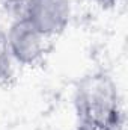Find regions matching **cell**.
<instances>
[{"instance_id":"cell-1","label":"cell","mask_w":128,"mask_h":130,"mask_svg":"<svg viewBox=\"0 0 128 130\" xmlns=\"http://www.w3.org/2000/svg\"><path fill=\"white\" fill-rule=\"evenodd\" d=\"M75 112L89 130H124L125 115L118 85L105 73L84 77L75 89Z\"/></svg>"},{"instance_id":"cell-2","label":"cell","mask_w":128,"mask_h":130,"mask_svg":"<svg viewBox=\"0 0 128 130\" xmlns=\"http://www.w3.org/2000/svg\"><path fill=\"white\" fill-rule=\"evenodd\" d=\"M48 38L44 36L30 21L17 14L6 30L8 50L12 61L23 67H35L45 56Z\"/></svg>"},{"instance_id":"cell-3","label":"cell","mask_w":128,"mask_h":130,"mask_svg":"<svg viewBox=\"0 0 128 130\" xmlns=\"http://www.w3.org/2000/svg\"><path fill=\"white\" fill-rule=\"evenodd\" d=\"M48 39L66 30L72 17L71 0H24L20 12Z\"/></svg>"},{"instance_id":"cell-4","label":"cell","mask_w":128,"mask_h":130,"mask_svg":"<svg viewBox=\"0 0 128 130\" xmlns=\"http://www.w3.org/2000/svg\"><path fill=\"white\" fill-rule=\"evenodd\" d=\"M14 65L6 42V30L0 26V86L8 85L14 79Z\"/></svg>"},{"instance_id":"cell-5","label":"cell","mask_w":128,"mask_h":130,"mask_svg":"<svg viewBox=\"0 0 128 130\" xmlns=\"http://www.w3.org/2000/svg\"><path fill=\"white\" fill-rule=\"evenodd\" d=\"M23 3H24V0H0V5H2V6L9 8V9H12V11H17V14L20 12Z\"/></svg>"},{"instance_id":"cell-6","label":"cell","mask_w":128,"mask_h":130,"mask_svg":"<svg viewBox=\"0 0 128 130\" xmlns=\"http://www.w3.org/2000/svg\"><path fill=\"white\" fill-rule=\"evenodd\" d=\"M91 2H94L96 6H99L102 9H112L118 5L119 0H91Z\"/></svg>"},{"instance_id":"cell-7","label":"cell","mask_w":128,"mask_h":130,"mask_svg":"<svg viewBox=\"0 0 128 130\" xmlns=\"http://www.w3.org/2000/svg\"><path fill=\"white\" fill-rule=\"evenodd\" d=\"M77 130H89V129H88V127H84V126H81V124H78Z\"/></svg>"}]
</instances>
